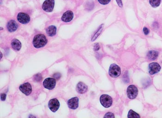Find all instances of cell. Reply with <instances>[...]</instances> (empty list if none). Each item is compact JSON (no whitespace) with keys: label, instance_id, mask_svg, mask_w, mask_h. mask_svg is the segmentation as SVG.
Here are the masks:
<instances>
[{"label":"cell","instance_id":"13","mask_svg":"<svg viewBox=\"0 0 162 118\" xmlns=\"http://www.w3.org/2000/svg\"><path fill=\"white\" fill-rule=\"evenodd\" d=\"M7 29L9 32H14L17 29L18 25L14 20H10L7 24Z\"/></svg>","mask_w":162,"mask_h":118},{"label":"cell","instance_id":"12","mask_svg":"<svg viewBox=\"0 0 162 118\" xmlns=\"http://www.w3.org/2000/svg\"><path fill=\"white\" fill-rule=\"evenodd\" d=\"M73 13L71 11H67L65 12L62 17V21L65 22H70L73 18Z\"/></svg>","mask_w":162,"mask_h":118},{"label":"cell","instance_id":"15","mask_svg":"<svg viewBox=\"0 0 162 118\" xmlns=\"http://www.w3.org/2000/svg\"><path fill=\"white\" fill-rule=\"evenodd\" d=\"M11 44L13 49L16 51H19L22 48V43L17 39H13L11 42Z\"/></svg>","mask_w":162,"mask_h":118},{"label":"cell","instance_id":"25","mask_svg":"<svg viewBox=\"0 0 162 118\" xmlns=\"http://www.w3.org/2000/svg\"><path fill=\"white\" fill-rule=\"evenodd\" d=\"M100 47L99 44H95V46H94V50L95 51H98L100 49Z\"/></svg>","mask_w":162,"mask_h":118},{"label":"cell","instance_id":"1","mask_svg":"<svg viewBox=\"0 0 162 118\" xmlns=\"http://www.w3.org/2000/svg\"><path fill=\"white\" fill-rule=\"evenodd\" d=\"M47 43V39L45 35L42 34L36 35L34 37L32 44L36 48H40L46 45Z\"/></svg>","mask_w":162,"mask_h":118},{"label":"cell","instance_id":"17","mask_svg":"<svg viewBox=\"0 0 162 118\" xmlns=\"http://www.w3.org/2000/svg\"><path fill=\"white\" fill-rule=\"evenodd\" d=\"M158 56V52L156 51H149L147 54V56L149 59L154 60L157 59Z\"/></svg>","mask_w":162,"mask_h":118},{"label":"cell","instance_id":"9","mask_svg":"<svg viewBox=\"0 0 162 118\" xmlns=\"http://www.w3.org/2000/svg\"><path fill=\"white\" fill-rule=\"evenodd\" d=\"M48 107L52 112H56L59 108V102L57 99H51L49 102Z\"/></svg>","mask_w":162,"mask_h":118},{"label":"cell","instance_id":"8","mask_svg":"<svg viewBox=\"0 0 162 118\" xmlns=\"http://www.w3.org/2000/svg\"><path fill=\"white\" fill-rule=\"evenodd\" d=\"M18 21L23 24H27L30 21V17L28 14L24 13H19L17 16Z\"/></svg>","mask_w":162,"mask_h":118},{"label":"cell","instance_id":"16","mask_svg":"<svg viewBox=\"0 0 162 118\" xmlns=\"http://www.w3.org/2000/svg\"><path fill=\"white\" fill-rule=\"evenodd\" d=\"M47 33L48 35L50 37H52L56 34L57 28L54 26H50L48 27L47 30Z\"/></svg>","mask_w":162,"mask_h":118},{"label":"cell","instance_id":"22","mask_svg":"<svg viewBox=\"0 0 162 118\" xmlns=\"http://www.w3.org/2000/svg\"><path fill=\"white\" fill-rule=\"evenodd\" d=\"M104 118H115V115L113 113L111 112H108L105 114V116H104Z\"/></svg>","mask_w":162,"mask_h":118},{"label":"cell","instance_id":"3","mask_svg":"<svg viewBox=\"0 0 162 118\" xmlns=\"http://www.w3.org/2000/svg\"><path fill=\"white\" fill-rule=\"evenodd\" d=\"M100 103L104 107L108 108L111 106L113 103V100L111 97L108 94H103L100 98Z\"/></svg>","mask_w":162,"mask_h":118},{"label":"cell","instance_id":"19","mask_svg":"<svg viewBox=\"0 0 162 118\" xmlns=\"http://www.w3.org/2000/svg\"><path fill=\"white\" fill-rule=\"evenodd\" d=\"M161 0H150L149 2L153 8H157L160 5Z\"/></svg>","mask_w":162,"mask_h":118},{"label":"cell","instance_id":"27","mask_svg":"<svg viewBox=\"0 0 162 118\" xmlns=\"http://www.w3.org/2000/svg\"><path fill=\"white\" fill-rule=\"evenodd\" d=\"M116 1L117 4H118L119 7H120V8L122 7V6H123V4H122V1L121 0H116Z\"/></svg>","mask_w":162,"mask_h":118},{"label":"cell","instance_id":"28","mask_svg":"<svg viewBox=\"0 0 162 118\" xmlns=\"http://www.w3.org/2000/svg\"><path fill=\"white\" fill-rule=\"evenodd\" d=\"M53 77H54L55 78H56V79H59L61 75L60 73H56V74H54Z\"/></svg>","mask_w":162,"mask_h":118},{"label":"cell","instance_id":"18","mask_svg":"<svg viewBox=\"0 0 162 118\" xmlns=\"http://www.w3.org/2000/svg\"><path fill=\"white\" fill-rule=\"evenodd\" d=\"M128 117V118H139L140 117L138 114L136 113L133 110H130L129 111Z\"/></svg>","mask_w":162,"mask_h":118},{"label":"cell","instance_id":"5","mask_svg":"<svg viewBox=\"0 0 162 118\" xmlns=\"http://www.w3.org/2000/svg\"><path fill=\"white\" fill-rule=\"evenodd\" d=\"M56 84V80L54 78H47L44 80L43 83L44 87L49 90L54 89Z\"/></svg>","mask_w":162,"mask_h":118},{"label":"cell","instance_id":"10","mask_svg":"<svg viewBox=\"0 0 162 118\" xmlns=\"http://www.w3.org/2000/svg\"><path fill=\"white\" fill-rule=\"evenodd\" d=\"M19 90L26 95H29L32 91V86L29 82H26L19 86Z\"/></svg>","mask_w":162,"mask_h":118},{"label":"cell","instance_id":"21","mask_svg":"<svg viewBox=\"0 0 162 118\" xmlns=\"http://www.w3.org/2000/svg\"><path fill=\"white\" fill-rule=\"evenodd\" d=\"M98 1L101 4L105 5L108 4L111 1V0H98Z\"/></svg>","mask_w":162,"mask_h":118},{"label":"cell","instance_id":"23","mask_svg":"<svg viewBox=\"0 0 162 118\" xmlns=\"http://www.w3.org/2000/svg\"><path fill=\"white\" fill-rule=\"evenodd\" d=\"M102 27H100V28L98 30V31H97V33H96V34H95V35H94V37H93V39H92V41H94V40H95V39H96V38H97V37H98V36L100 34V32L102 31Z\"/></svg>","mask_w":162,"mask_h":118},{"label":"cell","instance_id":"7","mask_svg":"<svg viewBox=\"0 0 162 118\" xmlns=\"http://www.w3.org/2000/svg\"><path fill=\"white\" fill-rule=\"evenodd\" d=\"M161 69V66L158 63L153 62L151 63L148 67L149 74L151 75H154L160 72Z\"/></svg>","mask_w":162,"mask_h":118},{"label":"cell","instance_id":"11","mask_svg":"<svg viewBox=\"0 0 162 118\" xmlns=\"http://www.w3.org/2000/svg\"><path fill=\"white\" fill-rule=\"evenodd\" d=\"M67 104L71 109H76L79 106V99L77 97L72 98L68 100Z\"/></svg>","mask_w":162,"mask_h":118},{"label":"cell","instance_id":"2","mask_svg":"<svg viewBox=\"0 0 162 118\" xmlns=\"http://www.w3.org/2000/svg\"><path fill=\"white\" fill-rule=\"evenodd\" d=\"M121 74V69L117 64H113L110 65L109 69V75L111 77L116 78L118 77Z\"/></svg>","mask_w":162,"mask_h":118},{"label":"cell","instance_id":"29","mask_svg":"<svg viewBox=\"0 0 162 118\" xmlns=\"http://www.w3.org/2000/svg\"><path fill=\"white\" fill-rule=\"evenodd\" d=\"M1 57H2V54H1Z\"/></svg>","mask_w":162,"mask_h":118},{"label":"cell","instance_id":"24","mask_svg":"<svg viewBox=\"0 0 162 118\" xmlns=\"http://www.w3.org/2000/svg\"><path fill=\"white\" fill-rule=\"evenodd\" d=\"M143 32H144V34L145 35H147L149 34V30L148 29V28L147 27H144L143 28Z\"/></svg>","mask_w":162,"mask_h":118},{"label":"cell","instance_id":"26","mask_svg":"<svg viewBox=\"0 0 162 118\" xmlns=\"http://www.w3.org/2000/svg\"><path fill=\"white\" fill-rule=\"evenodd\" d=\"M6 94H2L1 95V101H4L6 100Z\"/></svg>","mask_w":162,"mask_h":118},{"label":"cell","instance_id":"4","mask_svg":"<svg viewBox=\"0 0 162 118\" xmlns=\"http://www.w3.org/2000/svg\"><path fill=\"white\" fill-rule=\"evenodd\" d=\"M138 94V89L135 86L131 85L127 89V95L128 97L131 99L135 98Z\"/></svg>","mask_w":162,"mask_h":118},{"label":"cell","instance_id":"20","mask_svg":"<svg viewBox=\"0 0 162 118\" xmlns=\"http://www.w3.org/2000/svg\"><path fill=\"white\" fill-rule=\"evenodd\" d=\"M34 78L35 81L39 82H41L42 81V75H41V74H39V73L36 74L34 76Z\"/></svg>","mask_w":162,"mask_h":118},{"label":"cell","instance_id":"14","mask_svg":"<svg viewBox=\"0 0 162 118\" xmlns=\"http://www.w3.org/2000/svg\"><path fill=\"white\" fill-rule=\"evenodd\" d=\"M77 91L78 93L80 94H83L85 93L87 91V86L83 83L82 82H79L78 84H77Z\"/></svg>","mask_w":162,"mask_h":118},{"label":"cell","instance_id":"6","mask_svg":"<svg viewBox=\"0 0 162 118\" xmlns=\"http://www.w3.org/2000/svg\"><path fill=\"white\" fill-rule=\"evenodd\" d=\"M54 0H45L42 5V9L45 12H52L54 8Z\"/></svg>","mask_w":162,"mask_h":118}]
</instances>
